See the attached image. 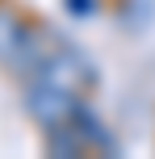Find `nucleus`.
<instances>
[{"label":"nucleus","mask_w":155,"mask_h":159,"mask_svg":"<svg viewBox=\"0 0 155 159\" xmlns=\"http://www.w3.org/2000/svg\"><path fill=\"white\" fill-rule=\"evenodd\" d=\"M75 101H80L75 92H67V88H59V84H46V80H30V92H25V109L34 113V121L42 126V134L67 126L71 113H75Z\"/></svg>","instance_id":"1"},{"label":"nucleus","mask_w":155,"mask_h":159,"mask_svg":"<svg viewBox=\"0 0 155 159\" xmlns=\"http://www.w3.org/2000/svg\"><path fill=\"white\" fill-rule=\"evenodd\" d=\"M67 4V13H75V17H88L92 8H97V0H63Z\"/></svg>","instance_id":"5"},{"label":"nucleus","mask_w":155,"mask_h":159,"mask_svg":"<svg viewBox=\"0 0 155 159\" xmlns=\"http://www.w3.org/2000/svg\"><path fill=\"white\" fill-rule=\"evenodd\" d=\"M25 42H30L25 21L17 13H8V8H0V63H17L21 50H25Z\"/></svg>","instance_id":"2"},{"label":"nucleus","mask_w":155,"mask_h":159,"mask_svg":"<svg viewBox=\"0 0 155 159\" xmlns=\"http://www.w3.org/2000/svg\"><path fill=\"white\" fill-rule=\"evenodd\" d=\"M71 126L80 130V138H84V143H88V147H101V151L117 155V143H113V138H109V130L101 126V117H97V113H92V109H88V105H84V101H75V113H71Z\"/></svg>","instance_id":"3"},{"label":"nucleus","mask_w":155,"mask_h":159,"mask_svg":"<svg viewBox=\"0 0 155 159\" xmlns=\"http://www.w3.org/2000/svg\"><path fill=\"white\" fill-rule=\"evenodd\" d=\"M46 151L59 155V159H67V155H84V151H88V143H84L80 130L67 121V126H59V130H46Z\"/></svg>","instance_id":"4"}]
</instances>
